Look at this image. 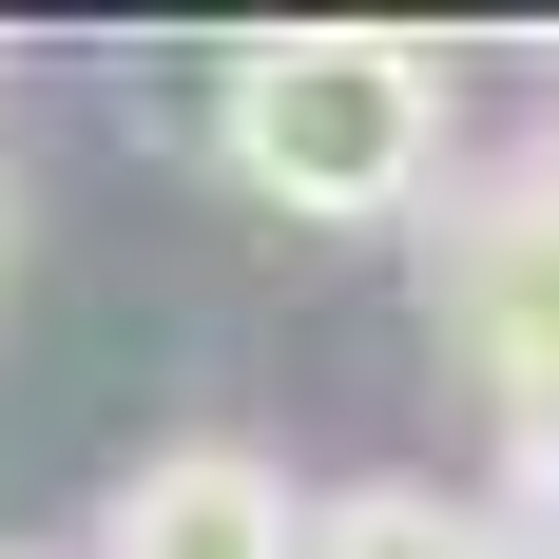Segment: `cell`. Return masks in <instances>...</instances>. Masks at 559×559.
Returning a JSON list of instances; mask_svg holds the SVG:
<instances>
[{
	"label": "cell",
	"instance_id": "cell-1",
	"mask_svg": "<svg viewBox=\"0 0 559 559\" xmlns=\"http://www.w3.org/2000/svg\"><path fill=\"white\" fill-rule=\"evenodd\" d=\"M213 155H231V193H271L309 231H386L444 193L463 78L425 39H367V20H289V39H251L213 78Z\"/></svg>",
	"mask_w": 559,
	"mask_h": 559
},
{
	"label": "cell",
	"instance_id": "cell-2",
	"mask_svg": "<svg viewBox=\"0 0 559 559\" xmlns=\"http://www.w3.org/2000/svg\"><path fill=\"white\" fill-rule=\"evenodd\" d=\"M425 329L502 386V425L559 405V174H540V155L444 193V231H425Z\"/></svg>",
	"mask_w": 559,
	"mask_h": 559
},
{
	"label": "cell",
	"instance_id": "cell-3",
	"mask_svg": "<svg viewBox=\"0 0 559 559\" xmlns=\"http://www.w3.org/2000/svg\"><path fill=\"white\" fill-rule=\"evenodd\" d=\"M97 559H309V502H289L271 444H155L135 483L97 502Z\"/></svg>",
	"mask_w": 559,
	"mask_h": 559
},
{
	"label": "cell",
	"instance_id": "cell-4",
	"mask_svg": "<svg viewBox=\"0 0 559 559\" xmlns=\"http://www.w3.org/2000/svg\"><path fill=\"white\" fill-rule=\"evenodd\" d=\"M309 559H521L502 502H444V483H347L309 502Z\"/></svg>",
	"mask_w": 559,
	"mask_h": 559
},
{
	"label": "cell",
	"instance_id": "cell-5",
	"mask_svg": "<svg viewBox=\"0 0 559 559\" xmlns=\"http://www.w3.org/2000/svg\"><path fill=\"white\" fill-rule=\"evenodd\" d=\"M502 540L559 559V405H521V425H502Z\"/></svg>",
	"mask_w": 559,
	"mask_h": 559
},
{
	"label": "cell",
	"instance_id": "cell-6",
	"mask_svg": "<svg viewBox=\"0 0 559 559\" xmlns=\"http://www.w3.org/2000/svg\"><path fill=\"white\" fill-rule=\"evenodd\" d=\"M540 174H559V97H540Z\"/></svg>",
	"mask_w": 559,
	"mask_h": 559
},
{
	"label": "cell",
	"instance_id": "cell-7",
	"mask_svg": "<svg viewBox=\"0 0 559 559\" xmlns=\"http://www.w3.org/2000/svg\"><path fill=\"white\" fill-rule=\"evenodd\" d=\"M0 559H39V540H0Z\"/></svg>",
	"mask_w": 559,
	"mask_h": 559
}]
</instances>
